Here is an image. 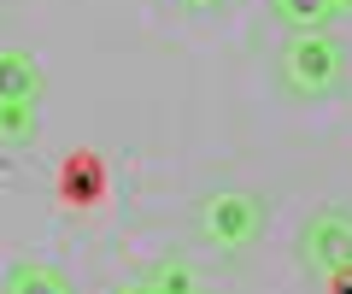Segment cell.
<instances>
[{
    "instance_id": "1",
    "label": "cell",
    "mask_w": 352,
    "mask_h": 294,
    "mask_svg": "<svg viewBox=\"0 0 352 294\" xmlns=\"http://www.w3.org/2000/svg\"><path fill=\"white\" fill-rule=\"evenodd\" d=\"M276 83L294 101H329L346 83V41L335 30H288L276 53Z\"/></svg>"
},
{
    "instance_id": "2",
    "label": "cell",
    "mask_w": 352,
    "mask_h": 294,
    "mask_svg": "<svg viewBox=\"0 0 352 294\" xmlns=\"http://www.w3.org/2000/svg\"><path fill=\"white\" fill-rule=\"evenodd\" d=\"M270 230V200H264L258 189H206L200 200H194V235H200V247H212V253H247L258 235Z\"/></svg>"
},
{
    "instance_id": "3",
    "label": "cell",
    "mask_w": 352,
    "mask_h": 294,
    "mask_svg": "<svg viewBox=\"0 0 352 294\" xmlns=\"http://www.w3.org/2000/svg\"><path fill=\"white\" fill-rule=\"evenodd\" d=\"M294 259H300V271H311V277H335V271H352V212L346 206H323V212H311L300 224V235H294Z\"/></svg>"
},
{
    "instance_id": "4",
    "label": "cell",
    "mask_w": 352,
    "mask_h": 294,
    "mask_svg": "<svg viewBox=\"0 0 352 294\" xmlns=\"http://www.w3.org/2000/svg\"><path fill=\"white\" fill-rule=\"evenodd\" d=\"M41 94H47L41 59L24 48H0V106H41Z\"/></svg>"
},
{
    "instance_id": "5",
    "label": "cell",
    "mask_w": 352,
    "mask_h": 294,
    "mask_svg": "<svg viewBox=\"0 0 352 294\" xmlns=\"http://www.w3.org/2000/svg\"><path fill=\"white\" fill-rule=\"evenodd\" d=\"M59 200L65 206H94L106 200V165L94 154H65L59 159Z\"/></svg>"
},
{
    "instance_id": "6",
    "label": "cell",
    "mask_w": 352,
    "mask_h": 294,
    "mask_svg": "<svg viewBox=\"0 0 352 294\" xmlns=\"http://www.w3.org/2000/svg\"><path fill=\"white\" fill-rule=\"evenodd\" d=\"M0 294H76L71 277L47 259H12L6 277H0Z\"/></svg>"
},
{
    "instance_id": "7",
    "label": "cell",
    "mask_w": 352,
    "mask_h": 294,
    "mask_svg": "<svg viewBox=\"0 0 352 294\" xmlns=\"http://www.w3.org/2000/svg\"><path fill=\"white\" fill-rule=\"evenodd\" d=\"M141 282H153V294H200V277H194V265H188V259H176V253L153 259V265L141 271Z\"/></svg>"
},
{
    "instance_id": "8",
    "label": "cell",
    "mask_w": 352,
    "mask_h": 294,
    "mask_svg": "<svg viewBox=\"0 0 352 294\" xmlns=\"http://www.w3.org/2000/svg\"><path fill=\"white\" fill-rule=\"evenodd\" d=\"M270 12H276V24H288V30H329L335 0H270Z\"/></svg>"
},
{
    "instance_id": "9",
    "label": "cell",
    "mask_w": 352,
    "mask_h": 294,
    "mask_svg": "<svg viewBox=\"0 0 352 294\" xmlns=\"http://www.w3.org/2000/svg\"><path fill=\"white\" fill-rule=\"evenodd\" d=\"M41 129V106H0V147H30Z\"/></svg>"
},
{
    "instance_id": "10",
    "label": "cell",
    "mask_w": 352,
    "mask_h": 294,
    "mask_svg": "<svg viewBox=\"0 0 352 294\" xmlns=\"http://www.w3.org/2000/svg\"><path fill=\"white\" fill-rule=\"evenodd\" d=\"M329 294H352V271H335L329 277Z\"/></svg>"
},
{
    "instance_id": "11",
    "label": "cell",
    "mask_w": 352,
    "mask_h": 294,
    "mask_svg": "<svg viewBox=\"0 0 352 294\" xmlns=\"http://www.w3.org/2000/svg\"><path fill=\"white\" fill-rule=\"evenodd\" d=\"M182 6H188V12H223L229 0H182Z\"/></svg>"
},
{
    "instance_id": "12",
    "label": "cell",
    "mask_w": 352,
    "mask_h": 294,
    "mask_svg": "<svg viewBox=\"0 0 352 294\" xmlns=\"http://www.w3.org/2000/svg\"><path fill=\"white\" fill-rule=\"evenodd\" d=\"M112 294H153V282H141V277H129V282H118Z\"/></svg>"
},
{
    "instance_id": "13",
    "label": "cell",
    "mask_w": 352,
    "mask_h": 294,
    "mask_svg": "<svg viewBox=\"0 0 352 294\" xmlns=\"http://www.w3.org/2000/svg\"><path fill=\"white\" fill-rule=\"evenodd\" d=\"M335 12H352V0H335Z\"/></svg>"
}]
</instances>
